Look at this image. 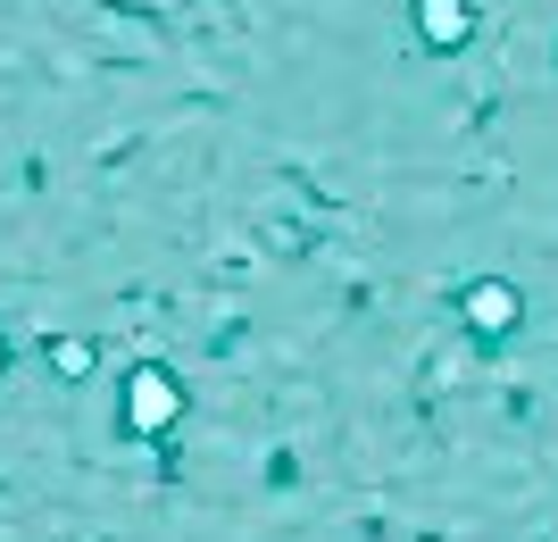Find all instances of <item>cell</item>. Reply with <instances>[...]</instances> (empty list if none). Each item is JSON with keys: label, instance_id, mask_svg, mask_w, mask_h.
<instances>
[{"label": "cell", "instance_id": "obj_1", "mask_svg": "<svg viewBox=\"0 0 558 542\" xmlns=\"http://www.w3.org/2000/svg\"><path fill=\"white\" fill-rule=\"evenodd\" d=\"M417 17H425V43H459V34H466L459 0H417Z\"/></svg>", "mask_w": 558, "mask_h": 542}]
</instances>
